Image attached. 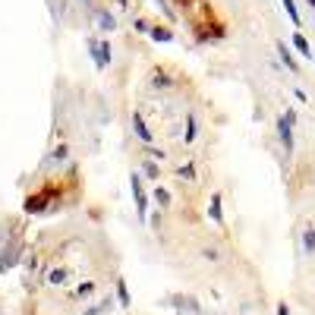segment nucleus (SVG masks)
<instances>
[{"label": "nucleus", "instance_id": "ddd939ff", "mask_svg": "<svg viewBox=\"0 0 315 315\" xmlns=\"http://www.w3.org/2000/svg\"><path fill=\"white\" fill-rule=\"evenodd\" d=\"M151 85H158V89H167V76H161V73H155V76H151Z\"/></svg>", "mask_w": 315, "mask_h": 315}, {"label": "nucleus", "instance_id": "f8f14e48", "mask_svg": "<svg viewBox=\"0 0 315 315\" xmlns=\"http://www.w3.org/2000/svg\"><path fill=\"white\" fill-rule=\"evenodd\" d=\"M151 38H155V41H170V32H167V29H155V32H151Z\"/></svg>", "mask_w": 315, "mask_h": 315}, {"label": "nucleus", "instance_id": "39448f33", "mask_svg": "<svg viewBox=\"0 0 315 315\" xmlns=\"http://www.w3.org/2000/svg\"><path fill=\"white\" fill-rule=\"evenodd\" d=\"M173 303L180 306V312H189V315H202V312H199V303H196V299H192V296H177V299H173Z\"/></svg>", "mask_w": 315, "mask_h": 315}, {"label": "nucleus", "instance_id": "7ed1b4c3", "mask_svg": "<svg viewBox=\"0 0 315 315\" xmlns=\"http://www.w3.org/2000/svg\"><path fill=\"white\" fill-rule=\"evenodd\" d=\"M132 126H136V136L142 139V142H151V132H148V126H145V120H142V113H132Z\"/></svg>", "mask_w": 315, "mask_h": 315}, {"label": "nucleus", "instance_id": "20e7f679", "mask_svg": "<svg viewBox=\"0 0 315 315\" xmlns=\"http://www.w3.org/2000/svg\"><path fill=\"white\" fill-rule=\"evenodd\" d=\"M132 196H136L139 214H142V218H145V211H148V202H145V192H142V186H139V177H132Z\"/></svg>", "mask_w": 315, "mask_h": 315}, {"label": "nucleus", "instance_id": "423d86ee", "mask_svg": "<svg viewBox=\"0 0 315 315\" xmlns=\"http://www.w3.org/2000/svg\"><path fill=\"white\" fill-rule=\"evenodd\" d=\"M303 249L306 252H315V230H312V227H306V230H303Z\"/></svg>", "mask_w": 315, "mask_h": 315}, {"label": "nucleus", "instance_id": "9d476101", "mask_svg": "<svg viewBox=\"0 0 315 315\" xmlns=\"http://www.w3.org/2000/svg\"><path fill=\"white\" fill-rule=\"evenodd\" d=\"M211 218L221 224V196H211Z\"/></svg>", "mask_w": 315, "mask_h": 315}, {"label": "nucleus", "instance_id": "a211bd4d", "mask_svg": "<svg viewBox=\"0 0 315 315\" xmlns=\"http://www.w3.org/2000/svg\"><path fill=\"white\" fill-rule=\"evenodd\" d=\"M306 3H309V6H312V10H315V0H306Z\"/></svg>", "mask_w": 315, "mask_h": 315}, {"label": "nucleus", "instance_id": "6e6552de", "mask_svg": "<svg viewBox=\"0 0 315 315\" xmlns=\"http://www.w3.org/2000/svg\"><path fill=\"white\" fill-rule=\"evenodd\" d=\"M293 44H296V51L303 54V57H309V54H312V51H309V41H306L303 35H296V38H293Z\"/></svg>", "mask_w": 315, "mask_h": 315}, {"label": "nucleus", "instance_id": "9b49d317", "mask_svg": "<svg viewBox=\"0 0 315 315\" xmlns=\"http://www.w3.org/2000/svg\"><path fill=\"white\" fill-rule=\"evenodd\" d=\"M284 10H287V16L299 25V13H296V6H293V0H284Z\"/></svg>", "mask_w": 315, "mask_h": 315}, {"label": "nucleus", "instance_id": "4468645a", "mask_svg": "<svg viewBox=\"0 0 315 315\" xmlns=\"http://www.w3.org/2000/svg\"><path fill=\"white\" fill-rule=\"evenodd\" d=\"M66 280V271L60 268V271H51V284H63Z\"/></svg>", "mask_w": 315, "mask_h": 315}, {"label": "nucleus", "instance_id": "f257e3e1", "mask_svg": "<svg viewBox=\"0 0 315 315\" xmlns=\"http://www.w3.org/2000/svg\"><path fill=\"white\" fill-rule=\"evenodd\" d=\"M290 126H293V111H287L284 117H280V123H278V132H280V142H284L287 155L293 151V132H290Z\"/></svg>", "mask_w": 315, "mask_h": 315}, {"label": "nucleus", "instance_id": "f3484780", "mask_svg": "<svg viewBox=\"0 0 315 315\" xmlns=\"http://www.w3.org/2000/svg\"><path fill=\"white\" fill-rule=\"evenodd\" d=\"M278 315H290V309H287V306H280V309H278Z\"/></svg>", "mask_w": 315, "mask_h": 315}, {"label": "nucleus", "instance_id": "f03ea898", "mask_svg": "<svg viewBox=\"0 0 315 315\" xmlns=\"http://www.w3.org/2000/svg\"><path fill=\"white\" fill-rule=\"evenodd\" d=\"M92 54H95V66L101 70V66L111 63V48H107V41H89Z\"/></svg>", "mask_w": 315, "mask_h": 315}, {"label": "nucleus", "instance_id": "0eeeda50", "mask_svg": "<svg viewBox=\"0 0 315 315\" xmlns=\"http://www.w3.org/2000/svg\"><path fill=\"white\" fill-rule=\"evenodd\" d=\"M95 22L101 25V29H107V32H113V25H117L113 16H107V13H95Z\"/></svg>", "mask_w": 315, "mask_h": 315}, {"label": "nucleus", "instance_id": "1a4fd4ad", "mask_svg": "<svg viewBox=\"0 0 315 315\" xmlns=\"http://www.w3.org/2000/svg\"><path fill=\"white\" fill-rule=\"evenodd\" d=\"M278 54H280V60H284L287 66H290V70H296V63H293V57H290V51L284 48V44H278Z\"/></svg>", "mask_w": 315, "mask_h": 315}, {"label": "nucleus", "instance_id": "dca6fc26", "mask_svg": "<svg viewBox=\"0 0 315 315\" xmlns=\"http://www.w3.org/2000/svg\"><path fill=\"white\" fill-rule=\"evenodd\" d=\"M145 173H148V177L155 180V177H158V167H155V164H145Z\"/></svg>", "mask_w": 315, "mask_h": 315}, {"label": "nucleus", "instance_id": "2eb2a0df", "mask_svg": "<svg viewBox=\"0 0 315 315\" xmlns=\"http://www.w3.org/2000/svg\"><path fill=\"white\" fill-rule=\"evenodd\" d=\"M192 139H196V120L189 117V132H186V142H192Z\"/></svg>", "mask_w": 315, "mask_h": 315}]
</instances>
